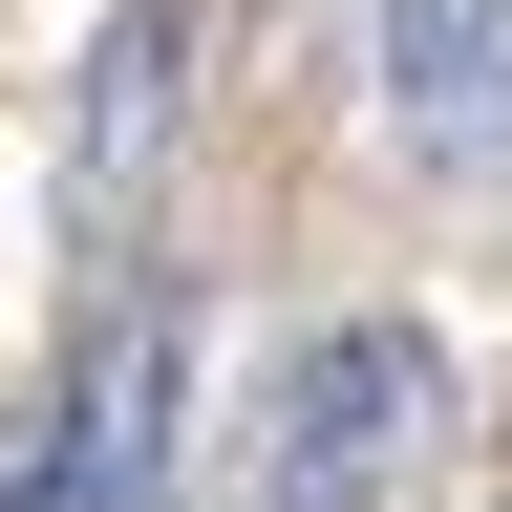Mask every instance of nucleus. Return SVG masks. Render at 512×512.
<instances>
[{"instance_id":"1","label":"nucleus","mask_w":512,"mask_h":512,"mask_svg":"<svg viewBox=\"0 0 512 512\" xmlns=\"http://www.w3.org/2000/svg\"><path fill=\"white\" fill-rule=\"evenodd\" d=\"M427 406H448L427 320H320V342L278 363V448H256V512H406V470H427Z\"/></svg>"},{"instance_id":"2","label":"nucleus","mask_w":512,"mask_h":512,"mask_svg":"<svg viewBox=\"0 0 512 512\" xmlns=\"http://www.w3.org/2000/svg\"><path fill=\"white\" fill-rule=\"evenodd\" d=\"M171 470H192V299L107 278L86 363H64V406H43V512H171Z\"/></svg>"},{"instance_id":"3","label":"nucleus","mask_w":512,"mask_h":512,"mask_svg":"<svg viewBox=\"0 0 512 512\" xmlns=\"http://www.w3.org/2000/svg\"><path fill=\"white\" fill-rule=\"evenodd\" d=\"M171 107H192V0H128V22L86 43V128H64V214H86V235H128V214H150Z\"/></svg>"},{"instance_id":"4","label":"nucleus","mask_w":512,"mask_h":512,"mask_svg":"<svg viewBox=\"0 0 512 512\" xmlns=\"http://www.w3.org/2000/svg\"><path fill=\"white\" fill-rule=\"evenodd\" d=\"M384 86H406L427 150H491L512 128V0H384Z\"/></svg>"}]
</instances>
